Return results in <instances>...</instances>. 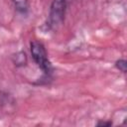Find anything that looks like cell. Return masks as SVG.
<instances>
[{
	"label": "cell",
	"instance_id": "cell-4",
	"mask_svg": "<svg viewBox=\"0 0 127 127\" xmlns=\"http://www.w3.org/2000/svg\"><path fill=\"white\" fill-rule=\"evenodd\" d=\"M16 11L20 14H27L29 11V0H12Z\"/></svg>",
	"mask_w": 127,
	"mask_h": 127
},
{
	"label": "cell",
	"instance_id": "cell-1",
	"mask_svg": "<svg viewBox=\"0 0 127 127\" xmlns=\"http://www.w3.org/2000/svg\"><path fill=\"white\" fill-rule=\"evenodd\" d=\"M30 52L32 59L35 62V64L38 65V67L42 69L45 75L50 76L54 68L48 58V53L44 44L37 40L32 41L30 43Z\"/></svg>",
	"mask_w": 127,
	"mask_h": 127
},
{
	"label": "cell",
	"instance_id": "cell-6",
	"mask_svg": "<svg viewBox=\"0 0 127 127\" xmlns=\"http://www.w3.org/2000/svg\"><path fill=\"white\" fill-rule=\"evenodd\" d=\"M113 123H112V121H104V120H99L97 123H96V126H98V127H109V126H111Z\"/></svg>",
	"mask_w": 127,
	"mask_h": 127
},
{
	"label": "cell",
	"instance_id": "cell-2",
	"mask_svg": "<svg viewBox=\"0 0 127 127\" xmlns=\"http://www.w3.org/2000/svg\"><path fill=\"white\" fill-rule=\"evenodd\" d=\"M66 6V0H52L47 24L50 29H57L63 24L65 16Z\"/></svg>",
	"mask_w": 127,
	"mask_h": 127
},
{
	"label": "cell",
	"instance_id": "cell-3",
	"mask_svg": "<svg viewBox=\"0 0 127 127\" xmlns=\"http://www.w3.org/2000/svg\"><path fill=\"white\" fill-rule=\"evenodd\" d=\"M12 62L18 67L26 65V64H27V56H26V53L23 52V51H20V52L14 54L12 56Z\"/></svg>",
	"mask_w": 127,
	"mask_h": 127
},
{
	"label": "cell",
	"instance_id": "cell-7",
	"mask_svg": "<svg viewBox=\"0 0 127 127\" xmlns=\"http://www.w3.org/2000/svg\"><path fill=\"white\" fill-rule=\"evenodd\" d=\"M68 1H71V0H66V2H68Z\"/></svg>",
	"mask_w": 127,
	"mask_h": 127
},
{
	"label": "cell",
	"instance_id": "cell-5",
	"mask_svg": "<svg viewBox=\"0 0 127 127\" xmlns=\"http://www.w3.org/2000/svg\"><path fill=\"white\" fill-rule=\"evenodd\" d=\"M115 67L118 70L122 71L123 73H126V71H127V62H126V60L125 59H119V60H117L115 62Z\"/></svg>",
	"mask_w": 127,
	"mask_h": 127
}]
</instances>
